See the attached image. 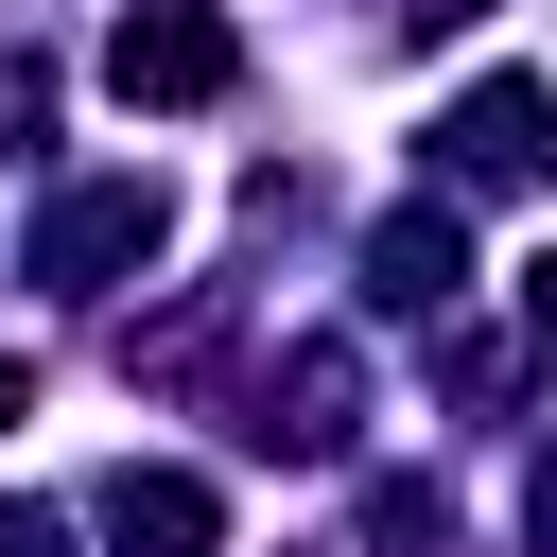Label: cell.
<instances>
[{"label": "cell", "mask_w": 557, "mask_h": 557, "mask_svg": "<svg viewBox=\"0 0 557 557\" xmlns=\"http://www.w3.org/2000/svg\"><path fill=\"white\" fill-rule=\"evenodd\" d=\"M157 244H174L157 174H70L35 209V296H122V278H157Z\"/></svg>", "instance_id": "cell-1"}, {"label": "cell", "mask_w": 557, "mask_h": 557, "mask_svg": "<svg viewBox=\"0 0 557 557\" xmlns=\"http://www.w3.org/2000/svg\"><path fill=\"white\" fill-rule=\"evenodd\" d=\"M104 87H122L139 122H191V104H226V87H244V35H226V0H122V35H104Z\"/></svg>", "instance_id": "cell-2"}, {"label": "cell", "mask_w": 557, "mask_h": 557, "mask_svg": "<svg viewBox=\"0 0 557 557\" xmlns=\"http://www.w3.org/2000/svg\"><path fill=\"white\" fill-rule=\"evenodd\" d=\"M244 435H261L278 470H331V453L366 435V348H348V331H296V348L244 383Z\"/></svg>", "instance_id": "cell-3"}, {"label": "cell", "mask_w": 557, "mask_h": 557, "mask_svg": "<svg viewBox=\"0 0 557 557\" xmlns=\"http://www.w3.org/2000/svg\"><path fill=\"white\" fill-rule=\"evenodd\" d=\"M540 157H557V87H540V70H470V87L435 104V174H453V191H522Z\"/></svg>", "instance_id": "cell-4"}, {"label": "cell", "mask_w": 557, "mask_h": 557, "mask_svg": "<svg viewBox=\"0 0 557 557\" xmlns=\"http://www.w3.org/2000/svg\"><path fill=\"white\" fill-rule=\"evenodd\" d=\"M453 296H470V226H453V191L383 209V226H366V313H418V331H435Z\"/></svg>", "instance_id": "cell-5"}, {"label": "cell", "mask_w": 557, "mask_h": 557, "mask_svg": "<svg viewBox=\"0 0 557 557\" xmlns=\"http://www.w3.org/2000/svg\"><path fill=\"white\" fill-rule=\"evenodd\" d=\"M104 540L122 557H209L226 505H209V470H104Z\"/></svg>", "instance_id": "cell-6"}, {"label": "cell", "mask_w": 557, "mask_h": 557, "mask_svg": "<svg viewBox=\"0 0 557 557\" xmlns=\"http://www.w3.org/2000/svg\"><path fill=\"white\" fill-rule=\"evenodd\" d=\"M35 122H52V70H35V52H0V157H35Z\"/></svg>", "instance_id": "cell-7"}, {"label": "cell", "mask_w": 557, "mask_h": 557, "mask_svg": "<svg viewBox=\"0 0 557 557\" xmlns=\"http://www.w3.org/2000/svg\"><path fill=\"white\" fill-rule=\"evenodd\" d=\"M522 348H540V366H557V244H540V261H522Z\"/></svg>", "instance_id": "cell-8"}, {"label": "cell", "mask_w": 557, "mask_h": 557, "mask_svg": "<svg viewBox=\"0 0 557 557\" xmlns=\"http://www.w3.org/2000/svg\"><path fill=\"white\" fill-rule=\"evenodd\" d=\"M0 557H70V522L52 505H0Z\"/></svg>", "instance_id": "cell-9"}, {"label": "cell", "mask_w": 557, "mask_h": 557, "mask_svg": "<svg viewBox=\"0 0 557 557\" xmlns=\"http://www.w3.org/2000/svg\"><path fill=\"white\" fill-rule=\"evenodd\" d=\"M522 522H540V557H557V453H540V470H522Z\"/></svg>", "instance_id": "cell-10"}, {"label": "cell", "mask_w": 557, "mask_h": 557, "mask_svg": "<svg viewBox=\"0 0 557 557\" xmlns=\"http://www.w3.org/2000/svg\"><path fill=\"white\" fill-rule=\"evenodd\" d=\"M17 418H35V348H0V435H17Z\"/></svg>", "instance_id": "cell-11"}]
</instances>
